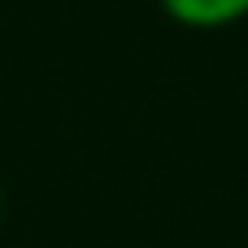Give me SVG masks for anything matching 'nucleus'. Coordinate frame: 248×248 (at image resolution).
<instances>
[{"label":"nucleus","instance_id":"f257e3e1","mask_svg":"<svg viewBox=\"0 0 248 248\" xmlns=\"http://www.w3.org/2000/svg\"><path fill=\"white\" fill-rule=\"evenodd\" d=\"M166 9L170 22L192 26V31H218V26H235L248 17V0H157Z\"/></svg>","mask_w":248,"mask_h":248}]
</instances>
